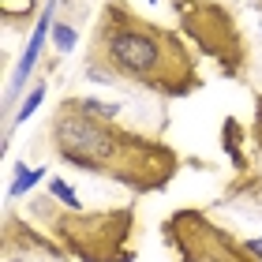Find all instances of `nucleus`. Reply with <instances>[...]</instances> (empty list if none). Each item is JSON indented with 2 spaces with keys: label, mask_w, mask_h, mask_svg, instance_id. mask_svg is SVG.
<instances>
[{
  "label": "nucleus",
  "mask_w": 262,
  "mask_h": 262,
  "mask_svg": "<svg viewBox=\"0 0 262 262\" xmlns=\"http://www.w3.org/2000/svg\"><path fill=\"white\" fill-rule=\"evenodd\" d=\"M86 75L101 82L187 98L202 90V71L191 41L161 23L139 15L127 0H105L86 38Z\"/></svg>",
  "instance_id": "nucleus-1"
},
{
  "label": "nucleus",
  "mask_w": 262,
  "mask_h": 262,
  "mask_svg": "<svg viewBox=\"0 0 262 262\" xmlns=\"http://www.w3.org/2000/svg\"><path fill=\"white\" fill-rule=\"evenodd\" d=\"M49 142L60 161L131 191H161L180 172V154L169 142L120 127L113 116L94 113L86 98H64L56 105Z\"/></svg>",
  "instance_id": "nucleus-2"
},
{
  "label": "nucleus",
  "mask_w": 262,
  "mask_h": 262,
  "mask_svg": "<svg viewBox=\"0 0 262 262\" xmlns=\"http://www.w3.org/2000/svg\"><path fill=\"white\" fill-rule=\"evenodd\" d=\"M176 27L206 60L217 64L225 79L247 82L251 75V41L225 0H169Z\"/></svg>",
  "instance_id": "nucleus-3"
},
{
  "label": "nucleus",
  "mask_w": 262,
  "mask_h": 262,
  "mask_svg": "<svg viewBox=\"0 0 262 262\" xmlns=\"http://www.w3.org/2000/svg\"><path fill=\"white\" fill-rule=\"evenodd\" d=\"M131 225H135L131 206L101 210V213L68 210L53 217V236L82 262H131V251H127Z\"/></svg>",
  "instance_id": "nucleus-4"
},
{
  "label": "nucleus",
  "mask_w": 262,
  "mask_h": 262,
  "mask_svg": "<svg viewBox=\"0 0 262 262\" xmlns=\"http://www.w3.org/2000/svg\"><path fill=\"white\" fill-rule=\"evenodd\" d=\"M165 240L172 244L180 262H258L247 244H240L232 232H225L199 210L172 213L165 221Z\"/></svg>",
  "instance_id": "nucleus-5"
},
{
  "label": "nucleus",
  "mask_w": 262,
  "mask_h": 262,
  "mask_svg": "<svg viewBox=\"0 0 262 262\" xmlns=\"http://www.w3.org/2000/svg\"><path fill=\"white\" fill-rule=\"evenodd\" d=\"M49 30H53V8H45L41 19H38V27H34V34H30V41H27V53H23V60H19L15 86H23L27 75L34 71V64H38V56H41V45H45V34H49Z\"/></svg>",
  "instance_id": "nucleus-6"
},
{
  "label": "nucleus",
  "mask_w": 262,
  "mask_h": 262,
  "mask_svg": "<svg viewBox=\"0 0 262 262\" xmlns=\"http://www.w3.org/2000/svg\"><path fill=\"white\" fill-rule=\"evenodd\" d=\"M221 146H225V154H229V161L236 165V169H247V158H244V127H240L236 116H229L225 127H221Z\"/></svg>",
  "instance_id": "nucleus-7"
},
{
  "label": "nucleus",
  "mask_w": 262,
  "mask_h": 262,
  "mask_svg": "<svg viewBox=\"0 0 262 262\" xmlns=\"http://www.w3.org/2000/svg\"><path fill=\"white\" fill-rule=\"evenodd\" d=\"M38 11V0H0V23L4 27H27Z\"/></svg>",
  "instance_id": "nucleus-8"
},
{
  "label": "nucleus",
  "mask_w": 262,
  "mask_h": 262,
  "mask_svg": "<svg viewBox=\"0 0 262 262\" xmlns=\"http://www.w3.org/2000/svg\"><path fill=\"white\" fill-rule=\"evenodd\" d=\"M41 176H45V169H27V165H19V169H15V180H11V187H8V195H11V199H15V195H27L30 187L41 180Z\"/></svg>",
  "instance_id": "nucleus-9"
},
{
  "label": "nucleus",
  "mask_w": 262,
  "mask_h": 262,
  "mask_svg": "<svg viewBox=\"0 0 262 262\" xmlns=\"http://www.w3.org/2000/svg\"><path fill=\"white\" fill-rule=\"evenodd\" d=\"M49 195H53L56 202H64L68 210H75V213L82 210V202H79V195L71 191V184H68V180H60V176H53V180H49Z\"/></svg>",
  "instance_id": "nucleus-10"
},
{
  "label": "nucleus",
  "mask_w": 262,
  "mask_h": 262,
  "mask_svg": "<svg viewBox=\"0 0 262 262\" xmlns=\"http://www.w3.org/2000/svg\"><path fill=\"white\" fill-rule=\"evenodd\" d=\"M45 101V82H38V86H34L30 94H27V101L19 105V113H15V124H27L30 116H34V109H38V105Z\"/></svg>",
  "instance_id": "nucleus-11"
},
{
  "label": "nucleus",
  "mask_w": 262,
  "mask_h": 262,
  "mask_svg": "<svg viewBox=\"0 0 262 262\" xmlns=\"http://www.w3.org/2000/svg\"><path fill=\"white\" fill-rule=\"evenodd\" d=\"M53 41H56L60 53H68V49H75L79 34H75V27H68V23H56V27H53Z\"/></svg>",
  "instance_id": "nucleus-12"
},
{
  "label": "nucleus",
  "mask_w": 262,
  "mask_h": 262,
  "mask_svg": "<svg viewBox=\"0 0 262 262\" xmlns=\"http://www.w3.org/2000/svg\"><path fill=\"white\" fill-rule=\"evenodd\" d=\"M251 139H255V146L262 150V94L255 98V124H251Z\"/></svg>",
  "instance_id": "nucleus-13"
},
{
  "label": "nucleus",
  "mask_w": 262,
  "mask_h": 262,
  "mask_svg": "<svg viewBox=\"0 0 262 262\" xmlns=\"http://www.w3.org/2000/svg\"><path fill=\"white\" fill-rule=\"evenodd\" d=\"M247 247H251V255L262 262V236H255V240H247Z\"/></svg>",
  "instance_id": "nucleus-14"
},
{
  "label": "nucleus",
  "mask_w": 262,
  "mask_h": 262,
  "mask_svg": "<svg viewBox=\"0 0 262 262\" xmlns=\"http://www.w3.org/2000/svg\"><path fill=\"white\" fill-rule=\"evenodd\" d=\"M255 4H258V8H262V0H255Z\"/></svg>",
  "instance_id": "nucleus-15"
},
{
  "label": "nucleus",
  "mask_w": 262,
  "mask_h": 262,
  "mask_svg": "<svg viewBox=\"0 0 262 262\" xmlns=\"http://www.w3.org/2000/svg\"><path fill=\"white\" fill-rule=\"evenodd\" d=\"M11 262H19V258H11Z\"/></svg>",
  "instance_id": "nucleus-16"
}]
</instances>
